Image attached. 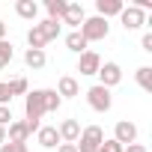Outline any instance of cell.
Masks as SVG:
<instances>
[{"label":"cell","instance_id":"1","mask_svg":"<svg viewBox=\"0 0 152 152\" xmlns=\"http://www.w3.org/2000/svg\"><path fill=\"white\" fill-rule=\"evenodd\" d=\"M42 116H45V102H42V90H30L24 96V122L27 128L36 134L42 128Z\"/></svg>","mask_w":152,"mask_h":152},{"label":"cell","instance_id":"2","mask_svg":"<svg viewBox=\"0 0 152 152\" xmlns=\"http://www.w3.org/2000/svg\"><path fill=\"white\" fill-rule=\"evenodd\" d=\"M78 33L87 39V45H90V42H102V39H107V33H110V24H107L104 18L93 15V18H84V24L78 27Z\"/></svg>","mask_w":152,"mask_h":152},{"label":"cell","instance_id":"3","mask_svg":"<svg viewBox=\"0 0 152 152\" xmlns=\"http://www.w3.org/2000/svg\"><path fill=\"white\" fill-rule=\"evenodd\" d=\"M102 140H104L102 125H87V128H81V137H78L75 146H78V152H99Z\"/></svg>","mask_w":152,"mask_h":152},{"label":"cell","instance_id":"4","mask_svg":"<svg viewBox=\"0 0 152 152\" xmlns=\"http://www.w3.org/2000/svg\"><path fill=\"white\" fill-rule=\"evenodd\" d=\"M87 102H90V107L96 110V113H107L110 107H113V96H110V90H104V87H90L87 90Z\"/></svg>","mask_w":152,"mask_h":152},{"label":"cell","instance_id":"5","mask_svg":"<svg viewBox=\"0 0 152 152\" xmlns=\"http://www.w3.org/2000/svg\"><path fill=\"white\" fill-rule=\"evenodd\" d=\"M96 75H99V87H104V90H113V87L122 81V69H119V63H113V60L102 63Z\"/></svg>","mask_w":152,"mask_h":152},{"label":"cell","instance_id":"6","mask_svg":"<svg viewBox=\"0 0 152 152\" xmlns=\"http://www.w3.org/2000/svg\"><path fill=\"white\" fill-rule=\"evenodd\" d=\"M113 140L119 146H128V143H137V125L128 122V119H119L113 125Z\"/></svg>","mask_w":152,"mask_h":152},{"label":"cell","instance_id":"7","mask_svg":"<svg viewBox=\"0 0 152 152\" xmlns=\"http://www.w3.org/2000/svg\"><path fill=\"white\" fill-rule=\"evenodd\" d=\"M119 21H122L125 30H140V27L146 24V12H140L137 6H125V9L119 12Z\"/></svg>","mask_w":152,"mask_h":152},{"label":"cell","instance_id":"8","mask_svg":"<svg viewBox=\"0 0 152 152\" xmlns=\"http://www.w3.org/2000/svg\"><path fill=\"white\" fill-rule=\"evenodd\" d=\"M30 134H33V131L27 128L24 119H12V122L6 125V140H9V143H27Z\"/></svg>","mask_w":152,"mask_h":152},{"label":"cell","instance_id":"9","mask_svg":"<svg viewBox=\"0 0 152 152\" xmlns=\"http://www.w3.org/2000/svg\"><path fill=\"white\" fill-rule=\"evenodd\" d=\"M57 134H60V143H78V137H81V122H78V119H63L60 128H57Z\"/></svg>","mask_w":152,"mask_h":152},{"label":"cell","instance_id":"10","mask_svg":"<svg viewBox=\"0 0 152 152\" xmlns=\"http://www.w3.org/2000/svg\"><path fill=\"white\" fill-rule=\"evenodd\" d=\"M99 66H102V57H99L96 51H90V48H87V51L81 54V60H78V72H81V75H87V78L99 72Z\"/></svg>","mask_w":152,"mask_h":152},{"label":"cell","instance_id":"11","mask_svg":"<svg viewBox=\"0 0 152 152\" xmlns=\"http://www.w3.org/2000/svg\"><path fill=\"white\" fill-rule=\"evenodd\" d=\"M84 18H87V12H84L81 3H69V6H66V15H63L60 24H69L72 30H78V27L84 24Z\"/></svg>","mask_w":152,"mask_h":152},{"label":"cell","instance_id":"12","mask_svg":"<svg viewBox=\"0 0 152 152\" xmlns=\"http://www.w3.org/2000/svg\"><path fill=\"white\" fill-rule=\"evenodd\" d=\"M36 140H39V146H45V149H57V146H60L57 125H42V128L36 131Z\"/></svg>","mask_w":152,"mask_h":152},{"label":"cell","instance_id":"13","mask_svg":"<svg viewBox=\"0 0 152 152\" xmlns=\"http://www.w3.org/2000/svg\"><path fill=\"white\" fill-rule=\"evenodd\" d=\"M57 96H60V99H75V96H81L78 81H75L72 75H63V78L57 81Z\"/></svg>","mask_w":152,"mask_h":152},{"label":"cell","instance_id":"14","mask_svg":"<svg viewBox=\"0 0 152 152\" xmlns=\"http://www.w3.org/2000/svg\"><path fill=\"white\" fill-rule=\"evenodd\" d=\"M125 9V3L122 0H96V12H99V18H110V15H119Z\"/></svg>","mask_w":152,"mask_h":152},{"label":"cell","instance_id":"15","mask_svg":"<svg viewBox=\"0 0 152 152\" xmlns=\"http://www.w3.org/2000/svg\"><path fill=\"white\" fill-rule=\"evenodd\" d=\"M45 63H48V54H45V51H33V48L24 51V66H27V69L39 72V69H45Z\"/></svg>","mask_w":152,"mask_h":152},{"label":"cell","instance_id":"16","mask_svg":"<svg viewBox=\"0 0 152 152\" xmlns=\"http://www.w3.org/2000/svg\"><path fill=\"white\" fill-rule=\"evenodd\" d=\"M15 12H18V18H24V21H36L39 3H33V0H18V3H15Z\"/></svg>","mask_w":152,"mask_h":152},{"label":"cell","instance_id":"17","mask_svg":"<svg viewBox=\"0 0 152 152\" xmlns=\"http://www.w3.org/2000/svg\"><path fill=\"white\" fill-rule=\"evenodd\" d=\"M66 48H69L72 54H84V51H87V39H84L78 30H72V33L66 36Z\"/></svg>","mask_w":152,"mask_h":152},{"label":"cell","instance_id":"18","mask_svg":"<svg viewBox=\"0 0 152 152\" xmlns=\"http://www.w3.org/2000/svg\"><path fill=\"white\" fill-rule=\"evenodd\" d=\"M66 0H45V9H48V18L51 21H63V15H66Z\"/></svg>","mask_w":152,"mask_h":152},{"label":"cell","instance_id":"19","mask_svg":"<svg viewBox=\"0 0 152 152\" xmlns=\"http://www.w3.org/2000/svg\"><path fill=\"white\" fill-rule=\"evenodd\" d=\"M36 27L42 30L45 42H54V39L60 36V27H63V24H60V21H51V18H45V21H42V24H36Z\"/></svg>","mask_w":152,"mask_h":152},{"label":"cell","instance_id":"20","mask_svg":"<svg viewBox=\"0 0 152 152\" xmlns=\"http://www.w3.org/2000/svg\"><path fill=\"white\" fill-rule=\"evenodd\" d=\"M42 102H45V113H57L63 99L57 96V90H42Z\"/></svg>","mask_w":152,"mask_h":152},{"label":"cell","instance_id":"21","mask_svg":"<svg viewBox=\"0 0 152 152\" xmlns=\"http://www.w3.org/2000/svg\"><path fill=\"white\" fill-rule=\"evenodd\" d=\"M27 45H30L33 51H45V45H48V42H45V36H42V30H39L36 24L27 30Z\"/></svg>","mask_w":152,"mask_h":152},{"label":"cell","instance_id":"22","mask_svg":"<svg viewBox=\"0 0 152 152\" xmlns=\"http://www.w3.org/2000/svg\"><path fill=\"white\" fill-rule=\"evenodd\" d=\"M134 78H137V84H140V90H146V93H152V69H149V66H140V69H137V75H134Z\"/></svg>","mask_w":152,"mask_h":152},{"label":"cell","instance_id":"23","mask_svg":"<svg viewBox=\"0 0 152 152\" xmlns=\"http://www.w3.org/2000/svg\"><path fill=\"white\" fill-rule=\"evenodd\" d=\"M6 87H9V96H27V93H30V84H27V78H12Z\"/></svg>","mask_w":152,"mask_h":152},{"label":"cell","instance_id":"24","mask_svg":"<svg viewBox=\"0 0 152 152\" xmlns=\"http://www.w3.org/2000/svg\"><path fill=\"white\" fill-rule=\"evenodd\" d=\"M12 57H15V48H12L9 39H3V42H0V69H6L12 63Z\"/></svg>","mask_w":152,"mask_h":152},{"label":"cell","instance_id":"25","mask_svg":"<svg viewBox=\"0 0 152 152\" xmlns=\"http://www.w3.org/2000/svg\"><path fill=\"white\" fill-rule=\"evenodd\" d=\"M99 152H122V146H119V143H116L113 137H104V140H102V149H99Z\"/></svg>","mask_w":152,"mask_h":152},{"label":"cell","instance_id":"26","mask_svg":"<svg viewBox=\"0 0 152 152\" xmlns=\"http://www.w3.org/2000/svg\"><path fill=\"white\" fill-rule=\"evenodd\" d=\"M9 122H12V107H9V104H0V125L6 128Z\"/></svg>","mask_w":152,"mask_h":152},{"label":"cell","instance_id":"27","mask_svg":"<svg viewBox=\"0 0 152 152\" xmlns=\"http://www.w3.org/2000/svg\"><path fill=\"white\" fill-rule=\"evenodd\" d=\"M0 152H27V143H3V146H0Z\"/></svg>","mask_w":152,"mask_h":152},{"label":"cell","instance_id":"28","mask_svg":"<svg viewBox=\"0 0 152 152\" xmlns=\"http://www.w3.org/2000/svg\"><path fill=\"white\" fill-rule=\"evenodd\" d=\"M140 48H143L146 54H152V33H143V39H140Z\"/></svg>","mask_w":152,"mask_h":152},{"label":"cell","instance_id":"29","mask_svg":"<svg viewBox=\"0 0 152 152\" xmlns=\"http://www.w3.org/2000/svg\"><path fill=\"white\" fill-rule=\"evenodd\" d=\"M12 102V96H9V87L6 84H0V104H9Z\"/></svg>","mask_w":152,"mask_h":152},{"label":"cell","instance_id":"30","mask_svg":"<svg viewBox=\"0 0 152 152\" xmlns=\"http://www.w3.org/2000/svg\"><path fill=\"white\" fill-rule=\"evenodd\" d=\"M122 152H149L143 143H128V146H122Z\"/></svg>","mask_w":152,"mask_h":152},{"label":"cell","instance_id":"31","mask_svg":"<svg viewBox=\"0 0 152 152\" xmlns=\"http://www.w3.org/2000/svg\"><path fill=\"white\" fill-rule=\"evenodd\" d=\"M57 152H78V146H75V143H60Z\"/></svg>","mask_w":152,"mask_h":152},{"label":"cell","instance_id":"32","mask_svg":"<svg viewBox=\"0 0 152 152\" xmlns=\"http://www.w3.org/2000/svg\"><path fill=\"white\" fill-rule=\"evenodd\" d=\"M3 143H6V128L0 125V146H3Z\"/></svg>","mask_w":152,"mask_h":152},{"label":"cell","instance_id":"33","mask_svg":"<svg viewBox=\"0 0 152 152\" xmlns=\"http://www.w3.org/2000/svg\"><path fill=\"white\" fill-rule=\"evenodd\" d=\"M3 39H6V24L0 21V42H3Z\"/></svg>","mask_w":152,"mask_h":152}]
</instances>
